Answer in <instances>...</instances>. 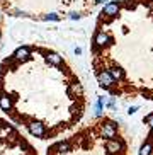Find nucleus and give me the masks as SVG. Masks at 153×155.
Wrapping results in <instances>:
<instances>
[{
    "label": "nucleus",
    "instance_id": "1",
    "mask_svg": "<svg viewBox=\"0 0 153 155\" xmlns=\"http://www.w3.org/2000/svg\"><path fill=\"white\" fill-rule=\"evenodd\" d=\"M106 150L109 152V153H117V152L124 150V143H122L121 140H107L106 141Z\"/></svg>",
    "mask_w": 153,
    "mask_h": 155
},
{
    "label": "nucleus",
    "instance_id": "2",
    "mask_svg": "<svg viewBox=\"0 0 153 155\" xmlns=\"http://www.w3.org/2000/svg\"><path fill=\"white\" fill-rule=\"evenodd\" d=\"M27 128H29V131H31V135L32 137H36V138H43L46 135V130H44V126L41 123H29L27 124Z\"/></svg>",
    "mask_w": 153,
    "mask_h": 155
},
{
    "label": "nucleus",
    "instance_id": "3",
    "mask_svg": "<svg viewBox=\"0 0 153 155\" xmlns=\"http://www.w3.org/2000/svg\"><path fill=\"white\" fill-rule=\"evenodd\" d=\"M102 135L109 140H112L116 137V123L114 121H107V123L102 126Z\"/></svg>",
    "mask_w": 153,
    "mask_h": 155
},
{
    "label": "nucleus",
    "instance_id": "4",
    "mask_svg": "<svg viewBox=\"0 0 153 155\" xmlns=\"http://www.w3.org/2000/svg\"><path fill=\"white\" fill-rule=\"evenodd\" d=\"M97 78H99V84L102 87H106V89L114 84V78L109 75V72H99V73H97Z\"/></svg>",
    "mask_w": 153,
    "mask_h": 155
},
{
    "label": "nucleus",
    "instance_id": "5",
    "mask_svg": "<svg viewBox=\"0 0 153 155\" xmlns=\"http://www.w3.org/2000/svg\"><path fill=\"white\" fill-rule=\"evenodd\" d=\"M29 56H31V50H29V48H26V46L17 48V50H15V53H14V58L19 60V61H26V60H29Z\"/></svg>",
    "mask_w": 153,
    "mask_h": 155
},
{
    "label": "nucleus",
    "instance_id": "6",
    "mask_svg": "<svg viewBox=\"0 0 153 155\" xmlns=\"http://www.w3.org/2000/svg\"><path fill=\"white\" fill-rule=\"evenodd\" d=\"M111 41V38L106 34V32H102V31H99L97 34L94 36V43H95V46H104L106 43H109Z\"/></svg>",
    "mask_w": 153,
    "mask_h": 155
},
{
    "label": "nucleus",
    "instance_id": "7",
    "mask_svg": "<svg viewBox=\"0 0 153 155\" xmlns=\"http://www.w3.org/2000/svg\"><path fill=\"white\" fill-rule=\"evenodd\" d=\"M117 10H119V5H117V2H111V4H107V5L102 9V15L117 14Z\"/></svg>",
    "mask_w": 153,
    "mask_h": 155
},
{
    "label": "nucleus",
    "instance_id": "8",
    "mask_svg": "<svg viewBox=\"0 0 153 155\" xmlns=\"http://www.w3.org/2000/svg\"><path fill=\"white\" fill-rule=\"evenodd\" d=\"M68 94H70V96H78L80 97L82 94H83V89H82V85L78 82H73V84H70V87H68Z\"/></svg>",
    "mask_w": 153,
    "mask_h": 155
},
{
    "label": "nucleus",
    "instance_id": "9",
    "mask_svg": "<svg viewBox=\"0 0 153 155\" xmlns=\"http://www.w3.org/2000/svg\"><path fill=\"white\" fill-rule=\"evenodd\" d=\"M53 150H56L58 153H67V152L72 150V147H70L68 141H60V143H56V145L53 147Z\"/></svg>",
    "mask_w": 153,
    "mask_h": 155
},
{
    "label": "nucleus",
    "instance_id": "10",
    "mask_svg": "<svg viewBox=\"0 0 153 155\" xmlns=\"http://www.w3.org/2000/svg\"><path fill=\"white\" fill-rule=\"evenodd\" d=\"M0 107L4 111H7V113H9L10 107H12V102H10V99L5 96V94H0Z\"/></svg>",
    "mask_w": 153,
    "mask_h": 155
},
{
    "label": "nucleus",
    "instance_id": "11",
    "mask_svg": "<svg viewBox=\"0 0 153 155\" xmlns=\"http://www.w3.org/2000/svg\"><path fill=\"white\" fill-rule=\"evenodd\" d=\"M109 72V75L114 78V80H121L122 77H124V73H122V70H119L117 67H111V68L107 70Z\"/></svg>",
    "mask_w": 153,
    "mask_h": 155
},
{
    "label": "nucleus",
    "instance_id": "12",
    "mask_svg": "<svg viewBox=\"0 0 153 155\" xmlns=\"http://www.w3.org/2000/svg\"><path fill=\"white\" fill-rule=\"evenodd\" d=\"M48 61H50L51 65H54V67H60L63 60H61L60 55H56V53H50V55H48Z\"/></svg>",
    "mask_w": 153,
    "mask_h": 155
},
{
    "label": "nucleus",
    "instance_id": "13",
    "mask_svg": "<svg viewBox=\"0 0 153 155\" xmlns=\"http://www.w3.org/2000/svg\"><path fill=\"white\" fill-rule=\"evenodd\" d=\"M151 150H153V145L150 143V141H146V143L140 148V155H150V153H151Z\"/></svg>",
    "mask_w": 153,
    "mask_h": 155
},
{
    "label": "nucleus",
    "instance_id": "14",
    "mask_svg": "<svg viewBox=\"0 0 153 155\" xmlns=\"http://www.w3.org/2000/svg\"><path fill=\"white\" fill-rule=\"evenodd\" d=\"M44 21H60V15L58 14H48L44 17Z\"/></svg>",
    "mask_w": 153,
    "mask_h": 155
},
{
    "label": "nucleus",
    "instance_id": "15",
    "mask_svg": "<svg viewBox=\"0 0 153 155\" xmlns=\"http://www.w3.org/2000/svg\"><path fill=\"white\" fill-rule=\"evenodd\" d=\"M145 123L150 124V128H153V114H150V116H146V118H145Z\"/></svg>",
    "mask_w": 153,
    "mask_h": 155
},
{
    "label": "nucleus",
    "instance_id": "16",
    "mask_svg": "<svg viewBox=\"0 0 153 155\" xmlns=\"http://www.w3.org/2000/svg\"><path fill=\"white\" fill-rule=\"evenodd\" d=\"M82 15L80 14H76V12H72V14H70V19H73V21H75V19H80Z\"/></svg>",
    "mask_w": 153,
    "mask_h": 155
},
{
    "label": "nucleus",
    "instance_id": "17",
    "mask_svg": "<svg viewBox=\"0 0 153 155\" xmlns=\"http://www.w3.org/2000/svg\"><path fill=\"white\" fill-rule=\"evenodd\" d=\"M136 111H138V107H136V106H133V107H129V109H128V114H135Z\"/></svg>",
    "mask_w": 153,
    "mask_h": 155
},
{
    "label": "nucleus",
    "instance_id": "18",
    "mask_svg": "<svg viewBox=\"0 0 153 155\" xmlns=\"http://www.w3.org/2000/svg\"><path fill=\"white\" fill-rule=\"evenodd\" d=\"M75 55H82V48H75Z\"/></svg>",
    "mask_w": 153,
    "mask_h": 155
}]
</instances>
